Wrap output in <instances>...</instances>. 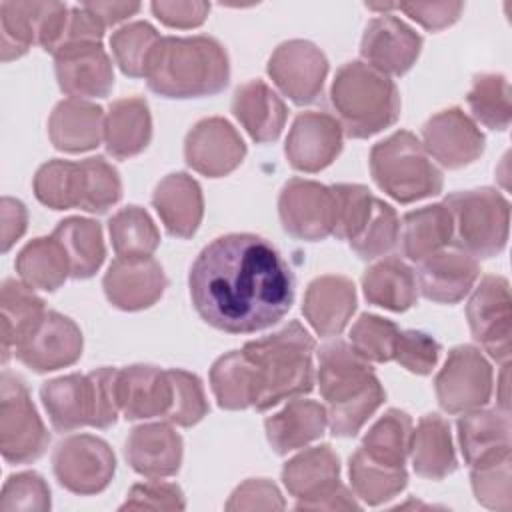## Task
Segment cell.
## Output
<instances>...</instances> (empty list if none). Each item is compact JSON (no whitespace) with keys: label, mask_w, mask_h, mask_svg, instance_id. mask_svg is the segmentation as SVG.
Masks as SVG:
<instances>
[{"label":"cell","mask_w":512,"mask_h":512,"mask_svg":"<svg viewBox=\"0 0 512 512\" xmlns=\"http://www.w3.org/2000/svg\"><path fill=\"white\" fill-rule=\"evenodd\" d=\"M512 454H500L478 466H472V490L476 500L492 510L508 512L512 508V484H510Z\"/></svg>","instance_id":"49"},{"label":"cell","mask_w":512,"mask_h":512,"mask_svg":"<svg viewBox=\"0 0 512 512\" xmlns=\"http://www.w3.org/2000/svg\"><path fill=\"white\" fill-rule=\"evenodd\" d=\"M210 386L218 406L224 410H244L254 406L258 380L254 364L244 350H232L212 364Z\"/></svg>","instance_id":"38"},{"label":"cell","mask_w":512,"mask_h":512,"mask_svg":"<svg viewBox=\"0 0 512 512\" xmlns=\"http://www.w3.org/2000/svg\"><path fill=\"white\" fill-rule=\"evenodd\" d=\"M440 358V344L420 330H404L398 334L394 360L412 374H430Z\"/></svg>","instance_id":"54"},{"label":"cell","mask_w":512,"mask_h":512,"mask_svg":"<svg viewBox=\"0 0 512 512\" xmlns=\"http://www.w3.org/2000/svg\"><path fill=\"white\" fill-rule=\"evenodd\" d=\"M82 6L92 12L104 28L114 26L140 10L138 2H84Z\"/></svg>","instance_id":"60"},{"label":"cell","mask_w":512,"mask_h":512,"mask_svg":"<svg viewBox=\"0 0 512 512\" xmlns=\"http://www.w3.org/2000/svg\"><path fill=\"white\" fill-rule=\"evenodd\" d=\"M152 204L170 236L190 238L204 216L200 184L186 172L164 176L152 194Z\"/></svg>","instance_id":"26"},{"label":"cell","mask_w":512,"mask_h":512,"mask_svg":"<svg viewBox=\"0 0 512 512\" xmlns=\"http://www.w3.org/2000/svg\"><path fill=\"white\" fill-rule=\"evenodd\" d=\"M118 404L126 420L166 416L172 404L168 370L152 364H132L118 370Z\"/></svg>","instance_id":"23"},{"label":"cell","mask_w":512,"mask_h":512,"mask_svg":"<svg viewBox=\"0 0 512 512\" xmlns=\"http://www.w3.org/2000/svg\"><path fill=\"white\" fill-rule=\"evenodd\" d=\"M162 36L144 20L128 22L110 36V48L120 70L130 78H146L150 60Z\"/></svg>","instance_id":"43"},{"label":"cell","mask_w":512,"mask_h":512,"mask_svg":"<svg viewBox=\"0 0 512 512\" xmlns=\"http://www.w3.org/2000/svg\"><path fill=\"white\" fill-rule=\"evenodd\" d=\"M64 246L70 260V276L76 280L90 278L104 262L106 248L102 226L96 220L70 216L58 222L52 232Z\"/></svg>","instance_id":"39"},{"label":"cell","mask_w":512,"mask_h":512,"mask_svg":"<svg viewBox=\"0 0 512 512\" xmlns=\"http://www.w3.org/2000/svg\"><path fill=\"white\" fill-rule=\"evenodd\" d=\"M186 500L176 484L150 480L134 484L120 510H184Z\"/></svg>","instance_id":"55"},{"label":"cell","mask_w":512,"mask_h":512,"mask_svg":"<svg viewBox=\"0 0 512 512\" xmlns=\"http://www.w3.org/2000/svg\"><path fill=\"white\" fill-rule=\"evenodd\" d=\"M246 156V144L238 130L224 118L198 120L184 140L186 164L208 178L234 172Z\"/></svg>","instance_id":"15"},{"label":"cell","mask_w":512,"mask_h":512,"mask_svg":"<svg viewBox=\"0 0 512 512\" xmlns=\"http://www.w3.org/2000/svg\"><path fill=\"white\" fill-rule=\"evenodd\" d=\"M452 216V242L472 258L498 256L508 242L510 204L494 188L460 190L446 196Z\"/></svg>","instance_id":"7"},{"label":"cell","mask_w":512,"mask_h":512,"mask_svg":"<svg viewBox=\"0 0 512 512\" xmlns=\"http://www.w3.org/2000/svg\"><path fill=\"white\" fill-rule=\"evenodd\" d=\"M16 272L30 288L54 292L70 276V260L54 234L40 236L18 252Z\"/></svg>","instance_id":"37"},{"label":"cell","mask_w":512,"mask_h":512,"mask_svg":"<svg viewBox=\"0 0 512 512\" xmlns=\"http://www.w3.org/2000/svg\"><path fill=\"white\" fill-rule=\"evenodd\" d=\"M0 224H2V252H8L16 240L26 232L28 212L26 206L16 198H2L0 202Z\"/></svg>","instance_id":"59"},{"label":"cell","mask_w":512,"mask_h":512,"mask_svg":"<svg viewBox=\"0 0 512 512\" xmlns=\"http://www.w3.org/2000/svg\"><path fill=\"white\" fill-rule=\"evenodd\" d=\"M228 80V54L212 36H164L146 72L152 92L178 100L214 96Z\"/></svg>","instance_id":"3"},{"label":"cell","mask_w":512,"mask_h":512,"mask_svg":"<svg viewBox=\"0 0 512 512\" xmlns=\"http://www.w3.org/2000/svg\"><path fill=\"white\" fill-rule=\"evenodd\" d=\"M420 48L422 36L392 14L370 20L360 42L362 58L386 76L406 74L414 66Z\"/></svg>","instance_id":"20"},{"label":"cell","mask_w":512,"mask_h":512,"mask_svg":"<svg viewBox=\"0 0 512 512\" xmlns=\"http://www.w3.org/2000/svg\"><path fill=\"white\" fill-rule=\"evenodd\" d=\"M398 326L376 314H360L350 330L352 348L368 362L394 360V348L398 340Z\"/></svg>","instance_id":"51"},{"label":"cell","mask_w":512,"mask_h":512,"mask_svg":"<svg viewBox=\"0 0 512 512\" xmlns=\"http://www.w3.org/2000/svg\"><path fill=\"white\" fill-rule=\"evenodd\" d=\"M232 114L258 144L278 140L286 124L284 100L262 80H250L236 88L232 98Z\"/></svg>","instance_id":"29"},{"label":"cell","mask_w":512,"mask_h":512,"mask_svg":"<svg viewBox=\"0 0 512 512\" xmlns=\"http://www.w3.org/2000/svg\"><path fill=\"white\" fill-rule=\"evenodd\" d=\"M284 506L278 486L266 478L242 482L226 502V510H284Z\"/></svg>","instance_id":"56"},{"label":"cell","mask_w":512,"mask_h":512,"mask_svg":"<svg viewBox=\"0 0 512 512\" xmlns=\"http://www.w3.org/2000/svg\"><path fill=\"white\" fill-rule=\"evenodd\" d=\"M314 346V338L298 320H292L270 336L246 342L242 350L254 364L258 380V394L252 408L264 412L284 400L312 392Z\"/></svg>","instance_id":"4"},{"label":"cell","mask_w":512,"mask_h":512,"mask_svg":"<svg viewBox=\"0 0 512 512\" xmlns=\"http://www.w3.org/2000/svg\"><path fill=\"white\" fill-rule=\"evenodd\" d=\"M108 232L116 256H152L160 244V232L150 214L140 206H126L118 210L110 222Z\"/></svg>","instance_id":"42"},{"label":"cell","mask_w":512,"mask_h":512,"mask_svg":"<svg viewBox=\"0 0 512 512\" xmlns=\"http://www.w3.org/2000/svg\"><path fill=\"white\" fill-rule=\"evenodd\" d=\"M510 286L504 276L488 274L480 280L468 306L466 318L474 340L494 358L506 364L510 360L512 338V310Z\"/></svg>","instance_id":"11"},{"label":"cell","mask_w":512,"mask_h":512,"mask_svg":"<svg viewBox=\"0 0 512 512\" xmlns=\"http://www.w3.org/2000/svg\"><path fill=\"white\" fill-rule=\"evenodd\" d=\"M282 228L298 240H324L334 230V194L330 186L292 178L278 196Z\"/></svg>","instance_id":"12"},{"label":"cell","mask_w":512,"mask_h":512,"mask_svg":"<svg viewBox=\"0 0 512 512\" xmlns=\"http://www.w3.org/2000/svg\"><path fill=\"white\" fill-rule=\"evenodd\" d=\"M394 8H400L402 12H406L412 20L422 24L426 30L436 32L454 24L462 14L464 4L462 2H402V4H394Z\"/></svg>","instance_id":"57"},{"label":"cell","mask_w":512,"mask_h":512,"mask_svg":"<svg viewBox=\"0 0 512 512\" xmlns=\"http://www.w3.org/2000/svg\"><path fill=\"white\" fill-rule=\"evenodd\" d=\"M36 198L52 210L78 208L80 204V164L70 160H48L34 176Z\"/></svg>","instance_id":"46"},{"label":"cell","mask_w":512,"mask_h":512,"mask_svg":"<svg viewBox=\"0 0 512 512\" xmlns=\"http://www.w3.org/2000/svg\"><path fill=\"white\" fill-rule=\"evenodd\" d=\"M348 472L354 494L368 506H378L394 498L408 484V472L404 466L376 462L362 448L352 454Z\"/></svg>","instance_id":"40"},{"label":"cell","mask_w":512,"mask_h":512,"mask_svg":"<svg viewBox=\"0 0 512 512\" xmlns=\"http://www.w3.org/2000/svg\"><path fill=\"white\" fill-rule=\"evenodd\" d=\"M152 12L154 16L170 26V28H196L200 26L208 12L210 4L208 2H152Z\"/></svg>","instance_id":"58"},{"label":"cell","mask_w":512,"mask_h":512,"mask_svg":"<svg viewBox=\"0 0 512 512\" xmlns=\"http://www.w3.org/2000/svg\"><path fill=\"white\" fill-rule=\"evenodd\" d=\"M398 234L400 222L396 210L384 200L376 198L362 230L348 244L362 260H374L396 246Z\"/></svg>","instance_id":"48"},{"label":"cell","mask_w":512,"mask_h":512,"mask_svg":"<svg viewBox=\"0 0 512 512\" xmlns=\"http://www.w3.org/2000/svg\"><path fill=\"white\" fill-rule=\"evenodd\" d=\"M342 124L328 112H300L288 132L284 154L288 164L300 172H320L330 166L342 150Z\"/></svg>","instance_id":"17"},{"label":"cell","mask_w":512,"mask_h":512,"mask_svg":"<svg viewBox=\"0 0 512 512\" xmlns=\"http://www.w3.org/2000/svg\"><path fill=\"white\" fill-rule=\"evenodd\" d=\"M458 442L472 468L510 452V416L502 408H476L458 418Z\"/></svg>","instance_id":"30"},{"label":"cell","mask_w":512,"mask_h":512,"mask_svg":"<svg viewBox=\"0 0 512 512\" xmlns=\"http://www.w3.org/2000/svg\"><path fill=\"white\" fill-rule=\"evenodd\" d=\"M328 426L326 406L316 400L292 398L280 412L266 418V438L276 454H288L318 440Z\"/></svg>","instance_id":"31"},{"label":"cell","mask_w":512,"mask_h":512,"mask_svg":"<svg viewBox=\"0 0 512 512\" xmlns=\"http://www.w3.org/2000/svg\"><path fill=\"white\" fill-rule=\"evenodd\" d=\"M360 504L354 500L350 490L342 484H338L332 492L326 496L302 506L300 510H358Z\"/></svg>","instance_id":"61"},{"label":"cell","mask_w":512,"mask_h":512,"mask_svg":"<svg viewBox=\"0 0 512 512\" xmlns=\"http://www.w3.org/2000/svg\"><path fill=\"white\" fill-rule=\"evenodd\" d=\"M334 230L338 240H352L368 220L376 196L362 184H334Z\"/></svg>","instance_id":"50"},{"label":"cell","mask_w":512,"mask_h":512,"mask_svg":"<svg viewBox=\"0 0 512 512\" xmlns=\"http://www.w3.org/2000/svg\"><path fill=\"white\" fill-rule=\"evenodd\" d=\"M152 138V116L148 102L140 96L114 100L104 122V144L118 160L140 154Z\"/></svg>","instance_id":"32"},{"label":"cell","mask_w":512,"mask_h":512,"mask_svg":"<svg viewBox=\"0 0 512 512\" xmlns=\"http://www.w3.org/2000/svg\"><path fill=\"white\" fill-rule=\"evenodd\" d=\"M82 332L68 316L46 310L34 330L14 348L16 358L34 372L72 366L82 356Z\"/></svg>","instance_id":"14"},{"label":"cell","mask_w":512,"mask_h":512,"mask_svg":"<svg viewBox=\"0 0 512 512\" xmlns=\"http://www.w3.org/2000/svg\"><path fill=\"white\" fill-rule=\"evenodd\" d=\"M434 388L438 404L448 414L482 408L492 396V366L476 346H456L448 352Z\"/></svg>","instance_id":"10"},{"label":"cell","mask_w":512,"mask_h":512,"mask_svg":"<svg viewBox=\"0 0 512 512\" xmlns=\"http://www.w3.org/2000/svg\"><path fill=\"white\" fill-rule=\"evenodd\" d=\"M356 310V288L346 276L314 278L304 294L302 312L318 336H338Z\"/></svg>","instance_id":"22"},{"label":"cell","mask_w":512,"mask_h":512,"mask_svg":"<svg viewBox=\"0 0 512 512\" xmlns=\"http://www.w3.org/2000/svg\"><path fill=\"white\" fill-rule=\"evenodd\" d=\"M126 462L148 478H166L180 470L182 436L166 422L136 426L124 444Z\"/></svg>","instance_id":"21"},{"label":"cell","mask_w":512,"mask_h":512,"mask_svg":"<svg viewBox=\"0 0 512 512\" xmlns=\"http://www.w3.org/2000/svg\"><path fill=\"white\" fill-rule=\"evenodd\" d=\"M166 274L152 256H118L106 270L102 288L108 302L120 310L136 312L160 300L166 288Z\"/></svg>","instance_id":"18"},{"label":"cell","mask_w":512,"mask_h":512,"mask_svg":"<svg viewBox=\"0 0 512 512\" xmlns=\"http://www.w3.org/2000/svg\"><path fill=\"white\" fill-rule=\"evenodd\" d=\"M80 210L104 214L122 198L118 170L102 156L80 160Z\"/></svg>","instance_id":"47"},{"label":"cell","mask_w":512,"mask_h":512,"mask_svg":"<svg viewBox=\"0 0 512 512\" xmlns=\"http://www.w3.org/2000/svg\"><path fill=\"white\" fill-rule=\"evenodd\" d=\"M410 454L412 468L418 476L428 480L450 476L458 466L450 424L438 414L422 416L416 430H412Z\"/></svg>","instance_id":"33"},{"label":"cell","mask_w":512,"mask_h":512,"mask_svg":"<svg viewBox=\"0 0 512 512\" xmlns=\"http://www.w3.org/2000/svg\"><path fill=\"white\" fill-rule=\"evenodd\" d=\"M50 424L58 432H72L94 424V384L90 374H68L48 380L40 388Z\"/></svg>","instance_id":"27"},{"label":"cell","mask_w":512,"mask_h":512,"mask_svg":"<svg viewBox=\"0 0 512 512\" xmlns=\"http://www.w3.org/2000/svg\"><path fill=\"white\" fill-rule=\"evenodd\" d=\"M0 510H50V488L38 472H20L12 474L0 494Z\"/></svg>","instance_id":"53"},{"label":"cell","mask_w":512,"mask_h":512,"mask_svg":"<svg viewBox=\"0 0 512 512\" xmlns=\"http://www.w3.org/2000/svg\"><path fill=\"white\" fill-rule=\"evenodd\" d=\"M362 290L370 304L392 312H404L418 300L414 270L396 256L372 264L362 276Z\"/></svg>","instance_id":"34"},{"label":"cell","mask_w":512,"mask_h":512,"mask_svg":"<svg viewBox=\"0 0 512 512\" xmlns=\"http://www.w3.org/2000/svg\"><path fill=\"white\" fill-rule=\"evenodd\" d=\"M412 418L398 410H386L362 438V450L376 462L388 466H404L410 454Z\"/></svg>","instance_id":"41"},{"label":"cell","mask_w":512,"mask_h":512,"mask_svg":"<svg viewBox=\"0 0 512 512\" xmlns=\"http://www.w3.org/2000/svg\"><path fill=\"white\" fill-rule=\"evenodd\" d=\"M52 470L68 492L90 496L102 492L114 478L116 456L102 438L74 434L54 448Z\"/></svg>","instance_id":"9"},{"label":"cell","mask_w":512,"mask_h":512,"mask_svg":"<svg viewBox=\"0 0 512 512\" xmlns=\"http://www.w3.org/2000/svg\"><path fill=\"white\" fill-rule=\"evenodd\" d=\"M58 86L72 98H104L114 86L112 60L102 42L72 44L54 54Z\"/></svg>","instance_id":"19"},{"label":"cell","mask_w":512,"mask_h":512,"mask_svg":"<svg viewBox=\"0 0 512 512\" xmlns=\"http://www.w3.org/2000/svg\"><path fill=\"white\" fill-rule=\"evenodd\" d=\"M168 378L172 384V404L164 418L184 428L198 424L208 414V400L200 378L180 368L168 370Z\"/></svg>","instance_id":"52"},{"label":"cell","mask_w":512,"mask_h":512,"mask_svg":"<svg viewBox=\"0 0 512 512\" xmlns=\"http://www.w3.org/2000/svg\"><path fill=\"white\" fill-rule=\"evenodd\" d=\"M330 102L350 138H370L390 128L400 116L396 84L366 62L352 60L338 68Z\"/></svg>","instance_id":"5"},{"label":"cell","mask_w":512,"mask_h":512,"mask_svg":"<svg viewBox=\"0 0 512 512\" xmlns=\"http://www.w3.org/2000/svg\"><path fill=\"white\" fill-rule=\"evenodd\" d=\"M422 140L424 150L450 170L464 168L478 160L486 144L476 122L456 106L428 118L422 126Z\"/></svg>","instance_id":"16"},{"label":"cell","mask_w":512,"mask_h":512,"mask_svg":"<svg viewBox=\"0 0 512 512\" xmlns=\"http://www.w3.org/2000/svg\"><path fill=\"white\" fill-rule=\"evenodd\" d=\"M46 314L44 300L34 294L26 282L6 278L0 288V336H2V362L10 352L34 330Z\"/></svg>","instance_id":"35"},{"label":"cell","mask_w":512,"mask_h":512,"mask_svg":"<svg viewBox=\"0 0 512 512\" xmlns=\"http://www.w3.org/2000/svg\"><path fill=\"white\" fill-rule=\"evenodd\" d=\"M282 482L294 496L296 510L326 496L340 484V460L330 444L302 450L282 468Z\"/></svg>","instance_id":"25"},{"label":"cell","mask_w":512,"mask_h":512,"mask_svg":"<svg viewBox=\"0 0 512 512\" xmlns=\"http://www.w3.org/2000/svg\"><path fill=\"white\" fill-rule=\"evenodd\" d=\"M104 110L98 104L68 98L54 106L48 118V136L56 150L78 154L104 140Z\"/></svg>","instance_id":"28"},{"label":"cell","mask_w":512,"mask_h":512,"mask_svg":"<svg viewBox=\"0 0 512 512\" xmlns=\"http://www.w3.org/2000/svg\"><path fill=\"white\" fill-rule=\"evenodd\" d=\"M468 106L474 118L490 130H506L512 118L510 84L502 74H478L468 92Z\"/></svg>","instance_id":"45"},{"label":"cell","mask_w":512,"mask_h":512,"mask_svg":"<svg viewBox=\"0 0 512 512\" xmlns=\"http://www.w3.org/2000/svg\"><path fill=\"white\" fill-rule=\"evenodd\" d=\"M200 318L216 330L252 334L278 324L294 302V274L256 234H224L196 256L188 276Z\"/></svg>","instance_id":"1"},{"label":"cell","mask_w":512,"mask_h":512,"mask_svg":"<svg viewBox=\"0 0 512 512\" xmlns=\"http://www.w3.org/2000/svg\"><path fill=\"white\" fill-rule=\"evenodd\" d=\"M316 378L326 400L330 432L340 438L356 436L386 398L370 362L342 340L318 350Z\"/></svg>","instance_id":"2"},{"label":"cell","mask_w":512,"mask_h":512,"mask_svg":"<svg viewBox=\"0 0 512 512\" xmlns=\"http://www.w3.org/2000/svg\"><path fill=\"white\" fill-rule=\"evenodd\" d=\"M370 172L378 188L400 204L442 192V172L434 166L422 142L408 130H398L372 146Z\"/></svg>","instance_id":"6"},{"label":"cell","mask_w":512,"mask_h":512,"mask_svg":"<svg viewBox=\"0 0 512 512\" xmlns=\"http://www.w3.org/2000/svg\"><path fill=\"white\" fill-rule=\"evenodd\" d=\"M42 2H2L0 4V58L2 62L24 56L38 38V18Z\"/></svg>","instance_id":"44"},{"label":"cell","mask_w":512,"mask_h":512,"mask_svg":"<svg viewBox=\"0 0 512 512\" xmlns=\"http://www.w3.org/2000/svg\"><path fill=\"white\" fill-rule=\"evenodd\" d=\"M268 76L294 104L306 106L318 100L328 74L324 52L308 40L282 42L268 60Z\"/></svg>","instance_id":"13"},{"label":"cell","mask_w":512,"mask_h":512,"mask_svg":"<svg viewBox=\"0 0 512 512\" xmlns=\"http://www.w3.org/2000/svg\"><path fill=\"white\" fill-rule=\"evenodd\" d=\"M400 248L408 260L422 262L452 242V216L444 204H432L404 214Z\"/></svg>","instance_id":"36"},{"label":"cell","mask_w":512,"mask_h":512,"mask_svg":"<svg viewBox=\"0 0 512 512\" xmlns=\"http://www.w3.org/2000/svg\"><path fill=\"white\" fill-rule=\"evenodd\" d=\"M50 444V434L38 416L22 378L4 372L0 378V450L10 464L38 460Z\"/></svg>","instance_id":"8"},{"label":"cell","mask_w":512,"mask_h":512,"mask_svg":"<svg viewBox=\"0 0 512 512\" xmlns=\"http://www.w3.org/2000/svg\"><path fill=\"white\" fill-rule=\"evenodd\" d=\"M478 276L476 258L462 250H440L420 262L418 288L426 300L456 304L472 290Z\"/></svg>","instance_id":"24"}]
</instances>
